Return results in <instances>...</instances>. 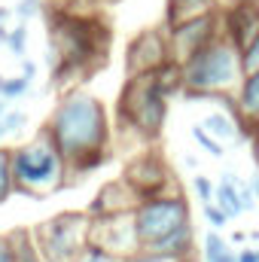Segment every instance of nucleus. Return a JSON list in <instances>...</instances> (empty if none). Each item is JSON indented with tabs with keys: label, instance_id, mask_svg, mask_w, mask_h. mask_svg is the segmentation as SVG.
I'll return each mask as SVG.
<instances>
[{
	"label": "nucleus",
	"instance_id": "nucleus-39",
	"mask_svg": "<svg viewBox=\"0 0 259 262\" xmlns=\"http://www.w3.org/2000/svg\"><path fill=\"white\" fill-rule=\"evenodd\" d=\"M6 113V98H0V116Z\"/></svg>",
	"mask_w": 259,
	"mask_h": 262
},
{
	"label": "nucleus",
	"instance_id": "nucleus-9",
	"mask_svg": "<svg viewBox=\"0 0 259 262\" xmlns=\"http://www.w3.org/2000/svg\"><path fill=\"white\" fill-rule=\"evenodd\" d=\"M220 34H223V25H220V15L217 12H207V15H198V18H189V21H180V25L168 28L171 58L177 64H183L189 55H195L201 46H207Z\"/></svg>",
	"mask_w": 259,
	"mask_h": 262
},
{
	"label": "nucleus",
	"instance_id": "nucleus-30",
	"mask_svg": "<svg viewBox=\"0 0 259 262\" xmlns=\"http://www.w3.org/2000/svg\"><path fill=\"white\" fill-rule=\"evenodd\" d=\"M40 9H43V3H40V0H21V3L15 6L18 18H34V15H40Z\"/></svg>",
	"mask_w": 259,
	"mask_h": 262
},
{
	"label": "nucleus",
	"instance_id": "nucleus-19",
	"mask_svg": "<svg viewBox=\"0 0 259 262\" xmlns=\"http://www.w3.org/2000/svg\"><path fill=\"white\" fill-rule=\"evenodd\" d=\"M9 244H12V259L15 262H46L34 229H15L9 235Z\"/></svg>",
	"mask_w": 259,
	"mask_h": 262
},
{
	"label": "nucleus",
	"instance_id": "nucleus-24",
	"mask_svg": "<svg viewBox=\"0 0 259 262\" xmlns=\"http://www.w3.org/2000/svg\"><path fill=\"white\" fill-rule=\"evenodd\" d=\"M73 262H122L116 253H110V250H104L101 244H95V241H85V247L76 253V259Z\"/></svg>",
	"mask_w": 259,
	"mask_h": 262
},
{
	"label": "nucleus",
	"instance_id": "nucleus-14",
	"mask_svg": "<svg viewBox=\"0 0 259 262\" xmlns=\"http://www.w3.org/2000/svg\"><path fill=\"white\" fill-rule=\"evenodd\" d=\"M192 238H195L192 223H186V226H180V229H174V232H168V235H162V238H156V241L143 244V250L180 262V259H186V256L192 253Z\"/></svg>",
	"mask_w": 259,
	"mask_h": 262
},
{
	"label": "nucleus",
	"instance_id": "nucleus-37",
	"mask_svg": "<svg viewBox=\"0 0 259 262\" xmlns=\"http://www.w3.org/2000/svg\"><path fill=\"white\" fill-rule=\"evenodd\" d=\"M3 137H9V128H6V122H3V116H0V140Z\"/></svg>",
	"mask_w": 259,
	"mask_h": 262
},
{
	"label": "nucleus",
	"instance_id": "nucleus-6",
	"mask_svg": "<svg viewBox=\"0 0 259 262\" xmlns=\"http://www.w3.org/2000/svg\"><path fill=\"white\" fill-rule=\"evenodd\" d=\"M131 216H134V229H137V238H140V247H143V244L186 226L189 223V204L177 189H171V192L162 189V192L140 198L134 204Z\"/></svg>",
	"mask_w": 259,
	"mask_h": 262
},
{
	"label": "nucleus",
	"instance_id": "nucleus-8",
	"mask_svg": "<svg viewBox=\"0 0 259 262\" xmlns=\"http://www.w3.org/2000/svg\"><path fill=\"white\" fill-rule=\"evenodd\" d=\"M89 241L101 244L104 250L116 253L119 259H125V256H131V253L140 250V238H137V229H134V216H131V210L92 216Z\"/></svg>",
	"mask_w": 259,
	"mask_h": 262
},
{
	"label": "nucleus",
	"instance_id": "nucleus-17",
	"mask_svg": "<svg viewBox=\"0 0 259 262\" xmlns=\"http://www.w3.org/2000/svg\"><path fill=\"white\" fill-rule=\"evenodd\" d=\"M241 186H244V180H241L238 174H232V171H226V174H223V180L217 183L213 201L220 204V210H223L229 220H235V216L247 213V210H244V201H241Z\"/></svg>",
	"mask_w": 259,
	"mask_h": 262
},
{
	"label": "nucleus",
	"instance_id": "nucleus-13",
	"mask_svg": "<svg viewBox=\"0 0 259 262\" xmlns=\"http://www.w3.org/2000/svg\"><path fill=\"white\" fill-rule=\"evenodd\" d=\"M140 201V195L131 189L125 180H119V183H110V186H104L95 201L89 204V216H104V213H119V210H134V204Z\"/></svg>",
	"mask_w": 259,
	"mask_h": 262
},
{
	"label": "nucleus",
	"instance_id": "nucleus-4",
	"mask_svg": "<svg viewBox=\"0 0 259 262\" xmlns=\"http://www.w3.org/2000/svg\"><path fill=\"white\" fill-rule=\"evenodd\" d=\"M52 49L58 55V76L95 67L107 52V28L101 21H92V18H82V15L55 18Z\"/></svg>",
	"mask_w": 259,
	"mask_h": 262
},
{
	"label": "nucleus",
	"instance_id": "nucleus-2",
	"mask_svg": "<svg viewBox=\"0 0 259 262\" xmlns=\"http://www.w3.org/2000/svg\"><path fill=\"white\" fill-rule=\"evenodd\" d=\"M180 79H183V92L189 101H195L198 95L238 92V85L244 79L241 49L226 34H220L180 64Z\"/></svg>",
	"mask_w": 259,
	"mask_h": 262
},
{
	"label": "nucleus",
	"instance_id": "nucleus-35",
	"mask_svg": "<svg viewBox=\"0 0 259 262\" xmlns=\"http://www.w3.org/2000/svg\"><path fill=\"white\" fill-rule=\"evenodd\" d=\"M250 186H253V195H256V201H259V168L253 171V177H250Z\"/></svg>",
	"mask_w": 259,
	"mask_h": 262
},
{
	"label": "nucleus",
	"instance_id": "nucleus-7",
	"mask_svg": "<svg viewBox=\"0 0 259 262\" xmlns=\"http://www.w3.org/2000/svg\"><path fill=\"white\" fill-rule=\"evenodd\" d=\"M89 226H92L89 213H58V216L46 220L43 226H37L34 235H37V244H40L46 262L76 259V253L89 241Z\"/></svg>",
	"mask_w": 259,
	"mask_h": 262
},
{
	"label": "nucleus",
	"instance_id": "nucleus-16",
	"mask_svg": "<svg viewBox=\"0 0 259 262\" xmlns=\"http://www.w3.org/2000/svg\"><path fill=\"white\" fill-rule=\"evenodd\" d=\"M198 125L210 131L217 140H238L241 137V116H238V107H235V98L226 104V110H210Z\"/></svg>",
	"mask_w": 259,
	"mask_h": 262
},
{
	"label": "nucleus",
	"instance_id": "nucleus-11",
	"mask_svg": "<svg viewBox=\"0 0 259 262\" xmlns=\"http://www.w3.org/2000/svg\"><path fill=\"white\" fill-rule=\"evenodd\" d=\"M122 180L143 198V195H153V192H162L171 183V171H168L165 159H159L156 152H146V156H137L131 162Z\"/></svg>",
	"mask_w": 259,
	"mask_h": 262
},
{
	"label": "nucleus",
	"instance_id": "nucleus-40",
	"mask_svg": "<svg viewBox=\"0 0 259 262\" xmlns=\"http://www.w3.org/2000/svg\"><path fill=\"white\" fill-rule=\"evenodd\" d=\"M180 262H198V259H189V256H186V259H180Z\"/></svg>",
	"mask_w": 259,
	"mask_h": 262
},
{
	"label": "nucleus",
	"instance_id": "nucleus-26",
	"mask_svg": "<svg viewBox=\"0 0 259 262\" xmlns=\"http://www.w3.org/2000/svg\"><path fill=\"white\" fill-rule=\"evenodd\" d=\"M241 64H244V73H250V70L259 67V31L253 34V40L247 43V49L241 52Z\"/></svg>",
	"mask_w": 259,
	"mask_h": 262
},
{
	"label": "nucleus",
	"instance_id": "nucleus-33",
	"mask_svg": "<svg viewBox=\"0 0 259 262\" xmlns=\"http://www.w3.org/2000/svg\"><path fill=\"white\" fill-rule=\"evenodd\" d=\"M238 262H259V247H247L238 253Z\"/></svg>",
	"mask_w": 259,
	"mask_h": 262
},
{
	"label": "nucleus",
	"instance_id": "nucleus-36",
	"mask_svg": "<svg viewBox=\"0 0 259 262\" xmlns=\"http://www.w3.org/2000/svg\"><path fill=\"white\" fill-rule=\"evenodd\" d=\"M3 18H6V9H0V43H6V28H3Z\"/></svg>",
	"mask_w": 259,
	"mask_h": 262
},
{
	"label": "nucleus",
	"instance_id": "nucleus-5",
	"mask_svg": "<svg viewBox=\"0 0 259 262\" xmlns=\"http://www.w3.org/2000/svg\"><path fill=\"white\" fill-rule=\"evenodd\" d=\"M168 116V92L156 79V73L131 76L119 98V119L143 137H156Z\"/></svg>",
	"mask_w": 259,
	"mask_h": 262
},
{
	"label": "nucleus",
	"instance_id": "nucleus-38",
	"mask_svg": "<svg viewBox=\"0 0 259 262\" xmlns=\"http://www.w3.org/2000/svg\"><path fill=\"white\" fill-rule=\"evenodd\" d=\"M253 156H256V168H259V134H256V140H253Z\"/></svg>",
	"mask_w": 259,
	"mask_h": 262
},
{
	"label": "nucleus",
	"instance_id": "nucleus-3",
	"mask_svg": "<svg viewBox=\"0 0 259 262\" xmlns=\"http://www.w3.org/2000/svg\"><path fill=\"white\" fill-rule=\"evenodd\" d=\"M67 171L70 165L55 146L49 131L12 149V183H15V192L21 195L46 198L49 192H58L67 183Z\"/></svg>",
	"mask_w": 259,
	"mask_h": 262
},
{
	"label": "nucleus",
	"instance_id": "nucleus-27",
	"mask_svg": "<svg viewBox=\"0 0 259 262\" xmlns=\"http://www.w3.org/2000/svg\"><path fill=\"white\" fill-rule=\"evenodd\" d=\"M204 220H207V223H210V229H217V232L229 223V216L220 210V204H217V201H207V204H204Z\"/></svg>",
	"mask_w": 259,
	"mask_h": 262
},
{
	"label": "nucleus",
	"instance_id": "nucleus-32",
	"mask_svg": "<svg viewBox=\"0 0 259 262\" xmlns=\"http://www.w3.org/2000/svg\"><path fill=\"white\" fill-rule=\"evenodd\" d=\"M0 262H15V259H12V244H9V235H0Z\"/></svg>",
	"mask_w": 259,
	"mask_h": 262
},
{
	"label": "nucleus",
	"instance_id": "nucleus-10",
	"mask_svg": "<svg viewBox=\"0 0 259 262\" xmlns=\"http://www.w3.org/2000/svg\"><path fill=\"white\" fill-rule=\"evenodd\" d=\"M171 61V46H168V34L162 31H143L140 37H134L125 55L128 64V76H140V73H153L159 67Z\"/></svg>",
	"mask_w": 259,
	"mask_h": 262
},
{
	"label": "nucleus",
	"instance_id": "nucleus-18",
	"mask_svg": "<svg viewBox=\"0 0 259 262\" xmlns=\"http://www.w3.org/2000/svg\"><path fill=\"white\" fill-rule=\"evenodd\" d=\"M217 12V0H168V12H165V25L174 28L180 21H189L198 15Z\"/></svg>",
	"mask_w": 259,
	"mask_h": 262
},
{
	"label": "nucleus",
	"instance_id": "nucleus-20",
	"mask_svg": "<svg viewBox=\"0 0 259 262\" xmlns=\"http://www.w3.org/2000/svg\"><path fill=\"white\" fill-rule=\"evenodd\" d=\"M204 262H238V253L220 238L217 229L204 238Z\"/></svg>",
	"mask_w": 259,
	"mask_h": 262
},
{
	"label": "nucleus",
	"instance_id": "nucleus-23",
	"mask_svg": "<svg viewBox=\"0 0 259 262\" xmlns=\"http://www.w3.org/2000/svg\"><path fill=\"white\" fill-rule=\"evenodd\" d=\"M28 89H31V79L25 73L21 76H0V98H6V101L21 98Z\"/></svg>",
	"mask_w": 259,
	"mask_h": 262
},
{
	"label": "nucleus",
	"instance_id": "nucleus-1",
	"mask_svg": "<svg viewBox=\"0 0 259 262\" xmlns=\"http://www.w3.org/2000/svg\"><path fill=\"white\" fill-rule=\"evenodd\" d=\"M46 131L52 134L55 146L67 159L70 171H76V174L92 171L107 159L110 116H107V107L89 92L67 95L55 107Z\"/></svg>",
	"mask_w": 259,
	"mask_h": 262
},
{
	"label": "nucleus",
	"instance_id": "nucleus-31",
	"mask_svg": "<svg viewBox=\"0 0 259 262\" xmlns=\"http://www.w3.org/2000/svg\"><path fill=\"white\" fill-rule=\"evenodd\" d=\"M122 262H177V259H168V256H159V253H149V250H137V253H131V256H125Z\"/></svg>",
	"mask_w": 259,
	"mask_h": 262
},
{
	"label": "nucleus",
	"instance_id": "nucleus-25",
	"mask_svg": "<svg viewBox=\"0 0 259 262\" xmlns=\"http://www.w3.org/2000/svg\"><path fill=\"white\" fill-rule=\"evenodd\" d=\"M6 46H9V52H12L15 58H25V52H28V28H25V25H15V28L6 34Z\"/></svg>",
	"mask_w": 259,
	"mask_h": 262
},
{
	"label": "nucleus",
	"instance_id": "nucleus-21",
	"mask_svg": "<svg viewBox=\"0 0 259 262\" xmlns=\"http://www.w3.org/2000/svg\"><path fill=\"white\" fill-rule=\"evenodd\" d=\"M192 140L204 149V152H207V156H213V159H223V156H226V146H223L210 131L204 128V125H195V128H192Z\"/></svg>",
	"mask_w": 259,
	"mask_h": 262
},
{
	"label": "nucleus",
	"instance_id": "nucleus-34",
	"mask_svg": "<svg viewBox=\"0 0 259 262\" xmlns=\"http://www.w3.org/2000/svg\"><path fill=\"white\" fill-rule=\"evenodd\" d=\"M21 73H25V76H28V79H34V73H37V64H34V61H28V58H25V61H21Z\"/></svg>",
	"mask_w": 259,
	"mask_h": 262
},
{
	"label": "nucleus",
	"instance_id": "nucleus-12",
	"mask_svg": "<svg viewBox=\"0 0 259 262\" xmlns=\"http://www.w3.org/2000/svg\"><path fill=\"white\" fill-rule=\"evenodd\" d=\"M223 34L244 52L247 43L259 31V0H235L223 15H220Z\"/></svg>",
	"mask_w": 259,
	"mask_h": 262
},
{
	"label": "nucleus",
	"instance_id": "nucleus-15",
	"mask_svg": "<svg viewBox=\"0 0 259 262\" xmlns=\"http://www.w3.org/2000/svg\"><path fill=\"white\" fill-rule=\"evenodd\" d=\"M235 107H238L241 122L259 131V67L244 73V79L235 92Z\"/></svg>",
	"mask_w": 259,
	"mask_h": 262
},
{
	"label": "nucleus",
	"instance_id": "nucleus-28",
	"mask_svg": "<svg viewBox=\"0 0 259 262\" xmlns=\"http://www.w3.org/2000/svg\"><path fill=\"white\" fill-rule=\"evenodd\" d=\"M3 122H6L9 134H18V131L28 125V113H21V110H6V113H3Z\"/></svg>",
	"mask_w": 259,
	"mask_h": 262
},
{
	"label": "nucleus",
	"instance_id": "nucleus-22",
	"mask_svg": "<svg viewBox=\"0 0 259 262\" xmlns=\"http://www.w3.org/2000/svg\"><path fill=\"white\" fill-rule=\"evenodd\" d=\"M12 192H15V183H12V152L0 149V204Z\"/></svg>",
	"mask_w": 259,
	"mask_h": 262
},
{
	"label": "nucleus",
	"instance_id": "nucleus-29",
	"mask_svg": "<svg viewBox=\"0 0 259 262\" xmlns=\"http://www.w3.org/2000/svg\"><path fill=\"white\" fill-rule=\"evenodd\" d=\"M192 189H195V195L201 198L204 204H207V201L213 198V192H217V186H213V183H210L207 177H201V174H198V177L192 180Z\"/></svg>",
	"mask_w": 259,
	"mask_h": 262
}]
</instances>
